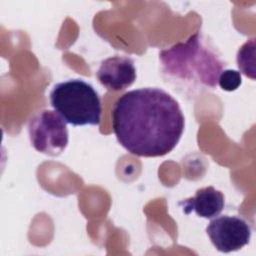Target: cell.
I'll use <instances>...</instances> for the list:
<instances>
[{
    "label": "cell",
    "mask_w": 256,
    "mask_h": 256,
    "mask_svg": "<svg viewBox=\"0 0 256 256\" xmlns=\"http://www.w3.org/2000/svg\"><path fill=\"white\" fill-rule=\"evenodd\" d=\"M99 82L109 90L120 91L136 80V68L127 56H112L103 60L96 72Z\"/></svg>",
    "instance_id": "cell-6"
},
{
    "label": "cell",
    "mask_w": 256,
    "mask_h": 256,
    "mask_svg": "<svg viewBox=\"0 0 256 256\" xmlns=\"http://www.w3.org/2000/svg\"><path fill=\"white\" fill-rule=\"evenodd\" d=\"M241 74L237 70L224 69L218 77V85L225 91H234L241 85Z\"/></svg>",
    "instance_id": "cell-9"
},
{
    "label": "cell",
    "mask_w": 256,
    "mask_h": 256,
    "mask_svg": "<svg viewBox=\"0 0 256 256\" xmlns=\"http://www.w3.org/2000/svg\"><path fill=\"white\" fill-rule=\"evenodd\" d=\"M185 118L178 102L160 88H140L121 95L112 109L119 144L139 157H160L178 144Z\"/></svg>",
    "instance_id": "cell-1"
},
{
    "label": "cell",
    "mask_w": 256,
    "mask_h": 256,
    "mask_svg": "<svg viewBox=\"0 0 256 256\" xmlns=\"http://www.w3.org/2000/svg\"><path fill=\"white\" fill-rule=\"evenodd\" d=\"M31 145L48 156L60 155L68 145V129L64 119L51 110H41L28 122Z\"/></svg>",
    "instance_id": "cell-4"
},
{
    "label": "cell",
    "mask_w": 256,
    "mask_h": 256,
    "mask_svg": "<svg viewBox=\"0 0 256 256\" xmlns=\"http://www.w3.org/2000/svg\"><path fill=\"white\" fill-rule=\"evenodd\" d=\"M237 64L240 71L247 77L255 79V39L245 42L237 52Z\"/></svg>",
    "instance_id": "cell-8"
},
{
    "label": "cell",
    "mask_w": 256,
    "mask_h": 256,
    "mask_svg": "<svg viewBox=\"0 0 256 256\" xmlns=\"http://www.w3.org/2000/svg\"><path fill=\"white\" fill-rule=\"evenodd\" d=\"M159 59L167 81L188 94L214 89L225 66L216 50L199 32L185 42L161 50Z\"/></svg>",
    "instance_id": "cell-2"
},
{
    "label": "cell",
    "mask_w": 256,
    "mask_h": 256,
    "mask_svg": "<svg viewBox=\"0 0 256 256\" xmlns=\"http://www.w3.org/2000/svg\"><path fill=\"white\" fill-rule=\"evenodd\" d=\"M50 104L66 123L73 126L98 125L101 101L93 86L82 79L57 83L50 91Z\"/></svg>",
    "instance_id": "cell-3"
},
{
    "label": "cell",
    "mask_w": 256,
    "mask_h": 256,
    "mask_svg": "<svg viewBox=\"0 0 256 256\" xmlns=\"http://www.w3.org/2000/svg\"><path fill=\"white\" fill-rule=\"evenodd\" d=\"M179 205L186 214L194 211L199 217L212 219L218 216L224 209L225 199L221 191L208 186L198 189L193 197L179 202Z\"/></svg>",
    "instance_id": "cell-7"
},
{
    "label": "cell",
    "mask_w": 256,
    "mask_h": 256,
    "mask_svg": "<svg viewBox=\"0 0 256 256\" xmlns=\"http://www.w3.org/2000/svg\"><path fill=\"white\" fill-rule=\"evenodd\" d=\"M206 233L218 251L229 253L249 243L252 229L247 221L239 216L223 215L210 221L206 227Z\"/></svg>",
    "instance_id": "cell-5"
}]
</instances>
